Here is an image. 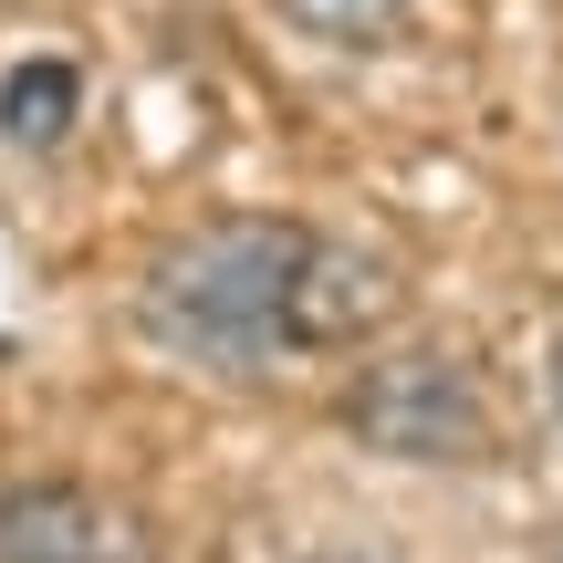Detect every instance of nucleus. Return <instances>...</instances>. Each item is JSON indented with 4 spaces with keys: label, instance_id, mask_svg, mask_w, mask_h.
<instances>
[{
    "label": "nucleus",
    "instance_id": "20e7f679",
    "mask_svg": "<svg viewBox=\"0 0 563 563\" xmlns=\"http://www.w3.org/2000/svg\"><path fill=\"white\" fill-rule=\"evenodd\" d=\"M397 313V262L376 241H344V230H313L292 272V355H344L376 323Z\"/></svg>",
    "mask_w": 563,
    "mask_h": 563
},
{
    "label": "nucleus",
    "instance_id": "6e6552de",
    "mask_svg": "<svg viewBox=\"0 0 563 563\" xmlns=\"http://www.w3.org/2000/svg\"><path fill=\"white\" fill-rule=\"evenodd\" d=\"M543 563H563V543H553V553H543Z\"/></svg>",
    "mask_w": 563,
    "mask_h": 563
},
{
    "label": "nucleus",
    "instance_id": "f257e3e1",
    "mask_svg": "<svg viewBox=\"0 0 563 563\" xmlns=\"http://www.w3.org/2000/svg\"><path fill=\"white\" fill-rule=\"evenodd\" d=\"M313 230L282 209L199 220L136 272V334L199 376H262L292 355V272Z\"/></svg>",
    "mask_w": 563,
    "mask_h": 563
},
{
    "label": "nucleus",
    "instance_id": "0eeeda50",
    "mask_svg": "<svg viewBox=\"0 0 563 563\" xmlns=\"http://www.w3.org/2000/svg\"><path fill=\"white\" fill-rule=\"evenodd\" d=\"M313 563H386V553H313Z\"/></svg>",
    "mask_w": 563,
    "mask_h": 563
},
{
    "label": "nucleus",
    "instance_id": "39448f33",
    "mask_svg": "<svg viewBox=\"0 0 563 563\" xmlns=\"http://www.w3.org/2000/svg\"><path fill=\"white\" fill-rule=\"evenodd\" d=\"M74 125H84V63L74 53H21L11 74H0V136L11 146L53 157Z\"/></svg>",
    "mask_w": 563,
    "mask_h": 563
},
{
    "label": "nucleus",
    "instance_id": "423d86ee",
    "mask_svg": "<svg viewBox=\"0 0 563 563\" xmlns=\"http://www.w3.org/2000/svg\"><path fill=\"white\" fill-rule=\"evenodd\" d=\"M418 0H282V21H302L313 42H386Z\"/></svg>",
    "mask_w": 563,
    "mask_h": 563
},
{
    "label": "nucleus",
    "instance_id": "f03ea898",
    "mask_svg": "<svg viewBox=\"0 0 563 563\" xmlns=\"http://www.w3.org/2000/svg\"><path fill=\"white\" fill-rule=\"evenodd\" d=\"M344 428H355L376 460H407V470H460L490 449V407H481V376L460 355H376L365 376H344Z\"/></svg>",
    "mask_w": 563,
    "mask_h": 563
},
{
    "label": "nucleus",
    "instance_id": "7ed1b4c3",
    "mask_svg": "<svg viewBox=\"0 0 563 563\" xmlns=\"http://www.w3.org/2000/svg\"><path fill=\"white\" fill-rule=\"evenodd\" d=\"M0 563H157L146 522L84 481H11L0 490Z\"/></svg>",
    "mask_w": 563,
    "mask_h": 563
}]
</instances>
